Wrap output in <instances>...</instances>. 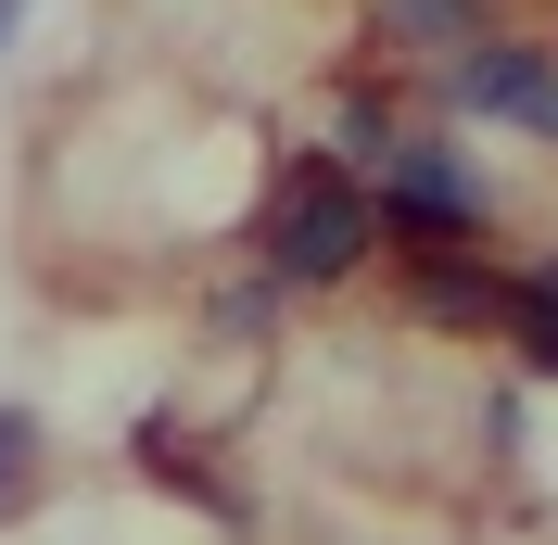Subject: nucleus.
<instances>
[{"label": "nucleus", "mask_w": 558, "mask_h": 545, "mask_svg": "<svg viewBox=\"0 0 558 545\" xmlns=\"http://www.w3.org/2000/svg\"><path fill=\"white\" fill-rule=\"evenodd\" d=\"M267 279H292V292H317V279H355L368 267V241H381V191L343 166V153H292L267 191Z\"/></svg>", "instance_id": "obj_1"}, {"label": "nucleus", "mask_w": 558, "mask_h": 545, "mask_svg": "<svg viewBox=\"0 0 558 545\" xmlns=\"http://www.w3.org/2000/svg\"><path fill=\"white\" fill-rule=\"evenodd\" d=\"M445 102H457V114H495V128L558 140V64H546V51H521V38H470V51L445 64Z\"/></svg>", "instance_id": "obj_2"}, {"label": "nucleus", "mask_w": 558, "mask_h": 545, "mask_svg": "<svg viewBox=\"0 0 558 545\" xmlns=\"http://www.w3.org/2000/svg\"><path fill=\"white\" fill-rule=\"evenodd\" d=\"M381 216L418 241H470L483 229V191H470V166H457L445 140H393L381 153Z\"/></svg>", "instance_id": "obj_3"}, {"label": "nucleus", "mask_w": 558, "mask_h": 545, "mask_svg": "<svg viewBox=\"0 0 558 545\" xmlns=\"http://www.w3.org/2000/svg\"><path fill=\"white\" fill-rule=\"evenodd\" d=\"M418 317H432V330H495V317H508V279L432 254V267H418Z\"/></svg>", "instance_id": "obj_4"}, {"label": "nucleus", "mask_w": 558, "mask_h": 545, "mask_svg": "<svg viewBox=\"0 0 558 545\" xmlns=\"http://www.w3.org/2000/svg\"><path fill=\"white\" fill-rule=\"evenodd\" d=\"M508 330H521V355L558 380V254H546L533 279H508Z\"/></svg>", "instance_id": "obj_5"}, {"label": "nucleus", "mask_w": 558, "mask_h": 545, "mask_svg": "<svg viewBox=\"0 0 558 545\" xmlns=\"http://www.w3.org/2000/svg\"><path fill=\"white\" fill-rule=\"evenodd\" d=\"M26 470H38V419H26V407H0V508L26 495Z\"/></svg>", "instance_id": "obj_6"}, {"label": "nucleus", "mask_w": 558, "mask_h": 545, "mask_svg": "<svg viewBox=\"0 0 558 545\" xmlns=\"http://www.w3.org/2000/svg\"><path fill=\"white\" fill-rule=\"evenodd\" d=\"M381 26H393V38H457V26H470V0H381Z\"/></svg>", "instance_id": "obj_7"}, {"label": "nucleus", "mask_w": 558, "mask_h": 545, "mask_svg": "<svg viewBox=\"0 0 558 545\" xmlns=\"http://www.w3.org/2000/svg\"><path fill=\"white\" fill-rule=\"evenodd\" d=\"M13 26H26V0H0V51H13Z\"/></svg>", "instance_id": "obj_8"}]
</instances>
